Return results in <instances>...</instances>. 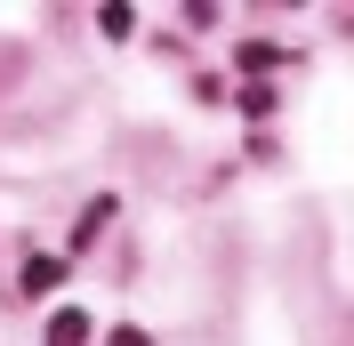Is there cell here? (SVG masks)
Instances as JSON below:
<instances>
[{
    "mask_svg": "<svg viewBox=\"0 0 354 346\" xmlns=\"http://www.w3.org/2000/svg\"><path fill=\"white\" fill-rule=\"evenodd\" d=\"M65 274H73L65 258H24V290H32V298H48V290H65Z\"/></svg>",
    "mask_w": 354,
    "mask_h": 346,
    "instance_id": "6da1fadb",
    "label": "cell"
},
{
    "mask_svg": "<svg viewBox=\"0 0 354 346\" xmlns=\"http://www.w3.org/2000/svg\"><path fill=\"white\" fill-rule=\"evenodd\" d=\"M41 338H48V346H88V314H73V306H57Z\"/></svg>",
    "mask_w": 354,
    "mask_h": 346,
    "instance_id": "7a4b0ae2",
    "label": "cell"
},
{
    "mask_svg": "<svg viewBox=\"0 0 354 346\" xmlns=\"http://www.w3.org/2000/svg\"><path fill=\"white\" fill-rule=\"evenodd\" d=\"M97 33H105V41H129V33H137V8H129V0H105V8H97Z\"/></svg>",
    "mask_w": 354,
    "mask_h": 346,
    "instance_id": "3957f363",
    "label": "cell"
},
{
    "mask_svg": "<svg viewBox=\"0 0 354 346\" xmlns=\"http://www.w3.org/2000/svg\"><path fill=\"white\" fill-rule=\"evenodd\" d=\"M113 346H153V338H145V330H113Z\"/></svg>",
    "mask_w": 354,
    "mask_h": 346,
    "instance_id": "277c9868",
    "label": "cell"
}]
</instances>
